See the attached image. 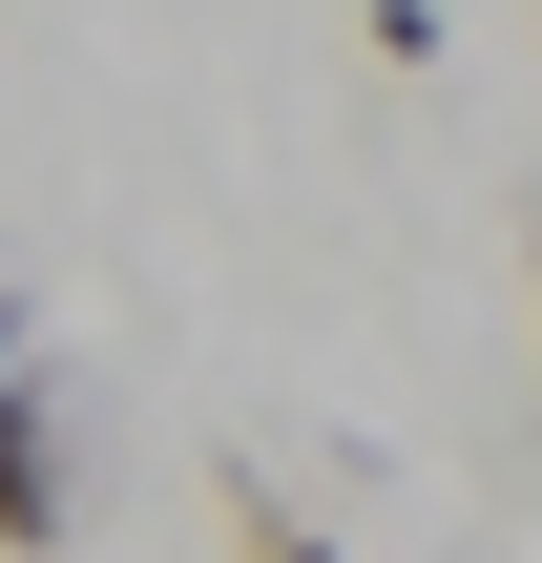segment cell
Returning a JSON list of instances; mask_svg holds the SVG:
<instances>
[{
	"mask_svg": "<svg viewBox=\"0 0 542 563\" xmlns=\"http://www.w3.org/2000/svg\"><path fill=\"white\" fill-rule=\"evenodd\" d=\"M84 543V397H63V355H21L0 376V563H63Z\"/></svg>",
	"mask_w": 542,
	"mask_h": 563,
	"instance_id": "obj_1",
	"label": "cell"
},
{
	"mask_svg": "<svg viewBox=\"0 0 542 563\" xmlns=\"http://www.w3.org/2000/svg\"><path fill=\"white\" fill-rule=\"evenodd\" d=\"M230 543H251V563H334V522H292L272 481H230Z\"/></svg>",
	"mask_w": 542,
	"mask_h": 563,
	"instance_id": "obj_2",
	"label": "cell"
},
{
	"mask_svg": "<svg viewBox=\"0 0 542 563\" xmlns=\"http://www.w3.org/2000/svg\"><path fill=\"white\" fill-rule=\"evenodd\" d=\"M355 42H376V63H397V84H418V63H439V42H460V21H439V0H355Z\"/></svg>",
	"mask_w": 542,
	"mask_h": 563,
	"instance_id": "obj_3",
	"label": "cell"
},
{
	"mask_svg": "<svg viewBox=\"0 0 542 563\" xmlns=\"http://www.w3.org/2000/svg\"><path fill=\"white\" fill-rule=\"evenodd\" d=\"M0 376H21V272H0Z\"/></svg>",
	"mask_w": 542,
	"mask_h": 563,
	"instance_id": "obj_4",
	"label": "cell"
}]
</instances>
